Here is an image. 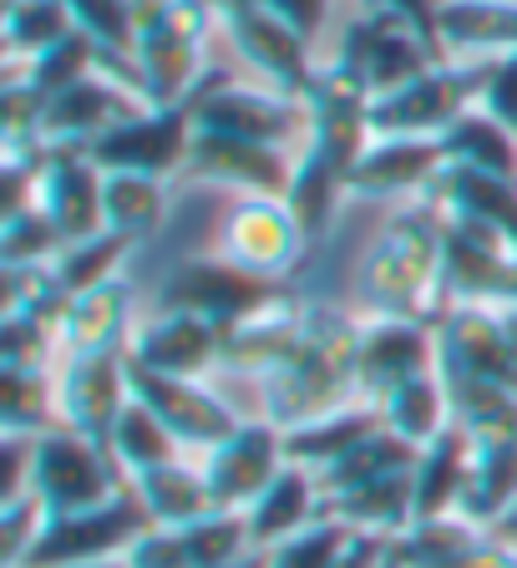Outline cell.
Returning a JSON list of instances; mask_svg holds the SVG:
<instances>
[{
    "label": "cell",
    "instance_id": "cell-16",
    "mask_svg": "<svg viewBox=\"0 0 517 568\" xmlns=\"http://www.w3.org/2000/svg\"><path fill=\"white\" fill-rule=\"evenodd\" d=\"M442 366V335L436 320H391L361 315V345H355V381L361 402H381L412 376Z\"/></svg>",
    "mask_w": 517,
    "mask_h": 568
},
{
    "label": "cell",
    "instance_id": "cell-33",
    "mask_svg": "<svg viewBox=\"0 0 517 568\" xmlns=\"http://www.w3.org/2000/svg\"><path fill=\"white\" fill-rule=\"evenodd\" d=\"M371 432H381V412L376 402H351L341 412H325L315 422H300L284 432V452L290 462H305V467H330L335 457H345L351 447H361Z\"/></svg>",
    "mask_w": 517,
    "mask_h": 568
},
{
    "label": "cell",
    "instance_id": "cell-22",
    "mask_svg": "<svg viewBox=\"0 0 517 568\" xmlns=\"http://www.w3.org/2000/svg\"><path fill=\"white\" fill-rule=\"evenodd\" d=\"M148 106L122 77L92 71L82 82L61 87L41 102V148H92L107 128H118L128 112Z\"/></svg>",
    "mask_w": 517,
    "mask_h": 568
},
{
    "label": "cell",
    "instance_id": "cell-43",
    "mask_svg": "<svg viewBox=\"0 0 517 568\" xmlns=\"http://www.w3.org/2000/svg\"><path fill=\"white\" fill-rule=\"evenodd\" d=\"M92 71H107V57H102V47H97L92 36H67L61 47H51L47 57H36V61H26V67H16L11 77H21L31 92H41V102H47L51 92H61V87H71V82H82V77H92Z\"/></svg>",
    "mask_w": 517,
    "mask_h": 568
},
{
    "label": "cell",
    "instance_id": "cell-2",
    "mask_svg": "<svg viewBox=\"0 0 517 568\" xmlns=\"http://www.w3.org/2000/svg\"><path fill=\"white\" fill-rule=\"evenodd\" d=\"M361 310L391 320H442L447 310V213L436 199L396 203L361 260Z\"/></svg>",
    "mask_w": 517,
    "mask_h": 568
},
{
    "label": "cell",
    "instance_id": "cell-30",
    "mask_svg": "<svg viewBox=\"0 0 517 568\" xmlns=\"http://www.w3.org/2000/svg\"><path fill=\"white\" fill-rule=\"evenodd\" d=\"M412 473H391V477H376V483L351 487V493L325 497V513L351 523L355 532H386V538H401V532L416 523V477Z\"/></svg>",
    "mask_w": 517,
    "mask_h": 568
},
{
    "label": "cell",
    "instance_id": "cell-1",
    "mask_svg": "<svg viewBox=\"0 0 517 568\" xmlns=\"http://www.w3.org/2000/svg\"><path fill=\"white\" fill-rule=\"evenodd\" d=\"M310 132L294 153V189L290 209L300 213L310 244L320 234H330L335 213L351 203V178L361 153L371 148V102L376 97L355 82L341 61H325L310 87Z\"/></svg>",
    "mask_w": 517,
    "mask_h": 568
},
{
    "label": "cell",
    "instance_id": "cell-36",
    "mask_svg": "<svg viewBox=\"0 0 517 568\" xmlns=\"http://www.w3.org/2000/svg\"><path fill=\"white\" fill-rule=\"evenodd\" d=\"M107 452H112V462L122 467V477H142V473H153V467H168V462L178 457H193L183 442L168 432L163 422H158L148 406L132 396L128 412L118 416V426H112V437H107Z\"/></svg>",
    "mask_w": 517,
    "mask_h": 568
},
{
    "label": "cell",
    "instance_id": "cell-23",
    "mask_svg": "<svg viewBox=\"0 0 517 568\" xmlns=\"http://www.w3.org/2000/svg\"><path fill=\"white\" fill-rule=\"evenodd\" d=\"M102 189L107 168L87 148H41V209L57 224L61 244H77L107 229Z\"/></svg>",
    "mask_w": 517,
    "mask_h": 568
},
{
    "label": "cell",
    "instance_id": "cell-3",
    "mask_svg": "<svg viewBox=\"0 0 517 568\" xmlns=\"http://www.w3.org/2000/svg\"><path fill=\"white\" fill-rule=\"evenodd\" d=\"M355 345H361V315H345L335 305H310L294 351L258 381V416H270L274 426L290 432L300 422L361 402Z\"/></svg>",
    "mask_w": 517,
    "mask_h": 568
},
{
    "label": "cell",
    "instance_id": "cell-18",
    "mask_svg": "<svg viewBox=\"0 0 517 568\" xmlns=\"http://www.w3.org/2000/svg\"><path fill=\"white\" fill-rule=\"evenodd\" d=\"M199 462L213 487V503L244 513L249 503L284 473V462H290V452H284V426H274L270 416H244L234 437L219 442L213 452H203Z\"/></svg>",
    "mask_w": 517,
    "mask_h": 568
},
{
    "label": "cell",
    "instance_id": "cell-26",
    "mask_svg": "<svg viewBox=\"0 0 517 568\" xmlns=\"http://www.w3.org/2000/svg\"><path fill=\"white\" fill-rule=\"evenodd\" d=\"M436 41L447 61H497L517 51V0H442Z\"/></svg>",
    "mask_w": 517,
    "mask_h": 568
},
{
    "label": "cell",
    "instance_id": "cell-7",
    "mask_svg": "<svg viewBox=\"0 0 517 568\" xmlns=\"http://www.w3.org/2000/svg\"><path fill=\"white\" fill-rule=\"evenodd\" d=\"M128 487L122 467L102 442L71 432V426H51L36 437V467H31V493L41 497V508L51 518L61 513H87L102 508Z\"/></svg>",
    "mask_w": 517,
    "mask_h": 568
},
{
    "label": "cell",
    "instance_id": "cell-54",
    "mask_svg": "<svg viewBox=\"0 0 517 568\" xmlns=\"http://www.w3.org/2000/svg\"><path fill=\"white\" fill-rule=\"evenodd\" d=\"M82 568H132V564H128V554H118V558H97V564H82Z\"/></svg>",
    "mask_w": 517,
    "mask_h": 568
},
{
    "label": "cell",
    "instance_id": "cell-35",
    "mask_svg": "<svg viewBox=\"0 0 517 568\" xmlns=\"http://www.w3.org/2000/svg\"><path fill=\"white\" fill-rule=\"evenodd\" d=\"M447 163L457 168H483L497 178H517V128L503 118H493L487 106H472L442 132Z\"/></svg>",
    "mask_w": 517,
    "mask_h": 568
},
{
    "label": "cell",
    "instance_id": "cell-10",
    "mask_svg": "<svg viewBox=\"0 0 517 568\" xmlns=\"http://www.w3.org/2000/svg\"><path fill=\"white\" fill-rule=\"evenodd\" d=\"M148 528H153V513L142 508V497L128 483L102 508L47 518V528H41V538H36L31 558L21 568H82V564H97V558H118Z\"/></svg>",
    "mask_w": 517,
    "mask_h": 568
},
{
    "label": "cell",
    "instance_id": "cell-12",
    "mask_svg": "<svg viewBox=\"0 0 517 568\" xmlns=\"http://www.w3.org/2000/svg\"><path fill=\"white\" fill-rule=\"evenodd\" d=\"M199 138V118L193 102L178 106H138L118 128H107L102 138L87 148L107 173H153L173 183L178 173H189V153Z\"/></svg>",
    "mask_w": 517,
    "mask_h": 568
},
{
    "label": "cell",
    "instance_id": "cell-50",
    "mask_svg": "<svg viewBox=\"0 0 517 568\" xmlns=\"http://www.w3.org/2000/svg\"><path fill=\"white\" fill-rule=\"evenodd\" d=\"M258 6H270L274 16H284L310 47L320 41V31H325V21H330V0H258Z\"/></svg>",
    "mask_w": 517,
    "mask_h": 568
},
{
    "label": "cell",
    "instance_id": "cell-19",
    "mask_svg": "<svg viewBox=\"0 0 517 568\" xmlns=\"http://www.w3.org/2000/svg\"><path fill=\"white\" fill-rule=\"evenodd\" d=\"M447 173V148L442 138H401V132H376L361 153L351 178V199L365 203H412L436 189Z\"/></svg>",
    "mask_w": 517,
    "mask_h": 568
},
{
    "label": "cell",
    "instance_id": "cell-4",
    "mask_svg": "<svg viewBox=\"0 0 517 568\" xmlns=\"http://www.w3.org/2000/svg\"><path fill=\"white\" fill-rule=\"evenodd\" d=\"M138 11V92L148 106L193 102L209 77V31H219L213 0H132Z\"/></svg>",
    "mask_w": 517,
    "mask_h": 568
},
{
    "label": "cell",
    "instance_id": "cell-9",
    "mask_svg": "<svg viewBox=\"0 0 517 568\" xmlns=\"http://www.w3.org/2000/svg\"><path fill=\"white\" fill-rule=\"evenodd\" d=\"M335 61H341L371 97H386L447 57H442V47H436L426 31H416L412 21H396V16H381V11H361V16H351V26L341 31Z\"/></svg>",
    "mask_w": 517,
    "mask_h": 568
},
{
    "label": "cell",
    "instance_id": "cell-39",
    "mask_svg": "<svg viewBox=\"0 0 517 568\" xmlns=\"http://www.w3.org/2000/svg\"><path fill=\"white\" fill-rule=\"evenodd\" d=\"M128 254H132V239L102 229V234L77 239V244L61 248L57 260H51V280H57V290L67 300H77V295H87V290H102V284L122 280Z\"/></svg>",
    "mask_w": 517,
    "mask_h": 568
},
{
    "label": "cell",
    "instance_id": "cell-28",
    "mask_svg": "<svg viewBox=\"0 0 517 568\" xmlns=\"http://www.w3.org/2000/svg\"><path fill=\"white\" fill-rule=\"evenodd\" d=\"M132 284L112 280L102 290L67 300L61 315V355H87V351H128L132 341Z\"/></svg>",
    "mask_w": 517,
    "mask_h": 568
},
{
    "label": "cell",
    "instance_id": "cell-11",
    "mask_svg": "<svg viewBox=\"0 0 517 568\" xmlns=\"http://www.w3.org/2000/svg\"><path fill=\"white\" fill-rule=\"evenodd\" d=\"M477 102H483V61H436L432 71L371 102V132L442 138Z\"/></svg>",
    "mask_w": 517,
    "mask_h": 568
},
{
    "label": "cell",
    "instance_id": "cell-47",
    "mask_svg": "<svg viewBox=\"0 0 517 568\" xmlns=\"http://www.w3.org/2000/svg\"><path fill=\"white\" fill-rule=\"evenodd\" d=\"M128 564L132 568H193V554H189L183 528H163V523H153V528L128 548Z\"/></svg>",
    "mask_w": 517,
    "mask_h": 568
},
{
    "label": "cell",
    "instance_id": "cell-48",
    "mask_svg": "<svg viewBox=\"0 0 517 568\" xmlns=\"http://www.w3.org/2000/svg\"><path fill=\"white\" fill-rule=\"evenodd\" d=\"M493 118L513 122L517 128V51L513 57H497V61H483V102Z\"/></svg>",
    "mask_w": 517,
    "mask_h": 568
},
{
    "label": "cell",
    "instance_id": "cell-38",
    "mask_svg": "<svg viewBox=\"0 0 517 568\" xmlns=\"http://www.w3.org/2000/svg\"><path fill=\"white\" fill-rule=\"evenodd\" d=\"M77 31L92 36L107 57V71L138 92V71H132V51H138V11L132 0H67ZM142 97V92H138Z\"/></svg>",
    "mask_w": 517,
    "mask_h": 568
},
{
    "label": "cell",
    "instance_id": "cell-31",
    "mask_svg": "<svg viewBox=\"0 0 517 568\" xmlns=\"http://www.w3.org/2000/svg\"><path fill=\"white\" fill-rule=\"evenodd\" d=\"M376 412H381V422H386V432H396V437L412 442V447H432V442L457 422L442 366L426 371V376H412L406 386L391 390V396H381Z\"/></svg>",
    "mask_w": 517,
    "mask_h": 568
},
{
    "label": "cell",
    "instance_id": "cell-8",
    "mask_svg": "<svg viewBox=\"0 0 517 568\" xmlns=\"http://www.w3.org/2000/svg\"><path fill=\"white\" fill-rule=\"evenodd\" d=\"M290 295H294L290 280L254 274V270L224 260V254L213 248V254H193V260H183L173 274H168L163 305L193 310V315L213 320L219 331H229V325H239V320L258 315V310L280 305V300H290Z\"/></svg>",
    "mask_w": 517,
    "mask_h": 568
},
{
    "label": "cell",
    "instance_id": "cell-13",
    "mask_svg": "<svg viewBox=\"0 0 517 568\" xmlns=\"http://www.w3.org/2000/svg\"><path fill=\"white\" fill-rule=\"evenodd\" d=\"M213 248L254 274L290 280L310 254V234H305V224H300V213L290 209V199L244 193V199H234L224 209L219 229H213Z\"/></svg>",
    "mask_w": 517,
    "mask_h": 568
},
{
    "label": "cell",
    "instance_id": "cell-42",
    "mask_svg": "<svg viewBox=\"0 0 517 568\" xmlns=\"http://www.w3.org/2000/svg\"><path fill=\"white\" fill-rule=\"evenodd\" d=\"M0 422H6V432H21V437H41V432L61 426L57 371H6Z\"/></svg>",
    "mask_w": 517,
    "mask_h": 568
},
{
    "label": "cell",
    "instance_id": "cell-49",
    "mask_svg": "<svg viewBox=\"0 0 517 568\" xmlns=\"http://www.w3.org/2000/svg\"><path fill=\"white\" fill-rule=\"evenodd\" d=\"M396 564V538L386 532H355L345 554L335 558V568H391Z\"/></svg>",
    "mask_w": 517,
    "mask_h": 568
},
{
    "label": "cell",
    "instance_id": "cell-25",
    "mask_svg": "<svg viewBox=\"0 0 517 568\" xmlns=\"http://www.w3.org/2000/svg\"><path fill=\"white\" fill-rule=\"evenodd\" d=\"M305 310H310V300L290 295V300H280V305H270V310H258V315L239 320V325H229L224 331V366L219 371H229V376H249L258 386V381L270 376L284 355L294 351V341H300V331H305Z\"/></svg>",
    "mask_w": 517,
    "mask_h": 568
},
{
    "label": "cell",
    "instance_id": "cell-20",
    "mask_svg": "<svg viewBox=\"0 0 517 568\" xmlns=\"http://www.w3.org/2000/svg\"><path fill=\"white\" fill-rule=\"evenodd\" d=\"M132 366L142 371H163V376H203L224 366V331L213 320L193 315V310L163 305L158 315L138 320L128 341Z\"/></svg>",
    "mask_w": 517,
    "mask_h": 568
},
{
    "label": "cell",
    "instance_id": "cell-37",
    "mask_svg": "<svg viewBox=\"0 0 517 568\" xmlns=\"http://www.w3.org/2000/svg\"><path fill=\"white\" fill-rule=\"evenodd\" d=\"M416 457H422V447L401 442L396 432H386V422H381V432H371L361 447H351L345 457L320 467L315 477H320V487H325V497H335V493H351V487H361V483H376V477L412 473Z\"/></svg>",
    "mask_w": 517,
    "mask_h": 568
},
{
    "label": "cell",
    "instance_id": "cell-45",
    "mask_svg": "<svg viewBox=\"0 0 517 568\" xmlns=\"http://www.w3.org/2000/svg\"><path fill=\"white\" fill-rule=\"evenodd\" d=\"M355 538L351 523L341 518H320L315 528L294 532V538H284L280 548H270V568H335V558L345 554V544Z\"/></svg>",
    "mask_w": 517,
    "mask_h": 568
},
{
    "label": "cell",
    "instance_id": "cell-32",
    "mask_svg": "<svg viewBox=\"0 0 517 568\" xmlns=\"http://www.w3.org/2000/svg\"><path fill=\"white\" fill-rule=\"evenodd\" d=\"M132 493L142 497V508L153 513V523H163V528H189L203 513L219 508L199 457H178V462H168V467H153V473L132 477Z\"/></svg>",
    "mask_w": 517,
    "mask_h": 568
},
{
    "label": "cell",
    "instance_id": "cell-44",
    "mask_svg": "<svg viewBox=\"0 0 517 568\" xmlns=\"http://www.w3.org/2000/svg\"><path fill=\"white\" fill-rule=\"evenodd\" d=\"M183 538H189L193 568H234L239 558L254 554V532H249V518L239 508L203 513L199 523L183 528Z\"/></svg>",
    "mask_w": 517,
    "mask_h": 568
},
{
    "label": "cell",
    "instance_id": "cell-6",
    "mask_svg": "<svg viewBox=\"0 0 517 568\" xmlns=\"http://www.w3.org/2000/svg\"><path fill=\"white\" fill-rule=\"evenodd\" d=\"M193 118L209 132H229V138L270 142V148H290L300 153V142L310 132V102L290 97L270 82H234L209 71L193 97Z\"/></svg>",
    "mask_w": 517,
    "mask_h": 568
},
{
    "label": "cell",
    "instance_id": "cell-21",
    "mask_svg": "<svg viewBox=\"0 0 517 568\" xmlns=\"http://www.w3.org/2000/svg\"><path fill=\"white\" fill-rule=\"evenodd\" d=\"M442 335V376L493 381L517 390V355L507 341V320L497 305H447L436 320Z\"/></svg>",
    "mask_w": 517,
    "mask_h": 568
},
{
    "label": "cell",
    "instance_id": "cell-14",
    "mask_svg": "<svg viewBox=\"0 0 517 568\" xmlns=\"http://www.w3.org/2000/svg\"><path fill=\"white\" fill-rule=\"evenodd\" d=\"M132 402V355L128 351H87L57 361V406L61 426L102 442L112 437L118 416Z\"/></svg>",
    "mask_w": 517,
    "mask_h": 568
},
{
    "label": "cell",
    "instance_id": "cell-29",
    "mask_svg": "<svg viewBox=\"0 0 517 568\" xmlns=\"http://www.w3.org/2000/svg\"><path fill=\"white\" fill-rule=\"evenodd\" d=\"M426 199H436L447 213L477 219V224L497 229L503 239L517 244V178H497V173H483V168L447 163V173L436 178V189Z\"/></svg>",
    "mask_w": 517,
    "mask_h": 568
},
{
    "label": "cell",
    "instance_id": "cell-40",
    "mask_svg": "<svg viewBox=\"0 0 517 568\" xmlns=\"http://www.w3.org/2000/svg\"><path fill=\"white\" fill-rule=\"evenodd\" d=\"M102 209H107V229H112V234H128L132 244H142V239L163 224V213H168V178L107 173Z\"/></svg>",
    "mask_w": 517,
    "mask_h": 568
},
{
    "label": "cell",
    "instance_id": "cell-34",
    "mask_svg": "<svg viewBox=\"0 0 517 568\" xmlns=\"http://www.w3.org/2000/svg\"><path fill=\"white\" fill-rule=\"evenodd\" d=\"M513 508H517V437L477 442L472 483H467V497H462V518L497 528Z\"/></svg>",
    "mask_w": 517,
    "mask_h": 568
},
{
    "label": "cell",
    "instance_id": "cell-17",
    "mask_svg": "<svg viewBox=\"0 0 517 568\" xmlns=\"http://www.w3.org/2000/svg\"><path fill=\"white\" fill-rule=\"evenodd\" d=\"M189 178L229 189L234 199L258 193V199H290L294 189V153L290 148H270V142L229 138V132L199 128L189 153Z\"/></svg>",
    "mask_w": 517,
    "mask_h": 568
},
{
    "label": "cell",
    "instance_id": "cell-27",
    "mask_svg": "<svg viewBox=\"0 0 517 568\" xmlns=\"http://www.w3.org/2000/svg\"><path fill=\"white\" fill-rule=\"evenodd\" d=\"M472 457H477V442L462 422H452L432 447H422L416 457V523L426 518H452L462 513V497L472 483Z\"/></svg>",
    "mask_w": 517,
    "mask_h": 568
},
{
    "label": "cell",
    "instance_id": "cell-5",
    "mask_svg": "<svg viewBox=\"0 0 517 568\" xmlns=\"http://www.w3.org/2000/svg\"><path fill=\"white\" fill-rule=\"evenodd\" d=\"M213 16H219V36L234 47L254 82H270L290 97H310L325 61L284 16H274L258 0H213Z\"/></svg>",
    "mask_w": 517,
    "mask_h": 568
},
{
    "label": "cell",
    "instance_id": "cell-53",
    "mask_svg": "<svg viewBox=\"0 0 517 568\" xmlns=\"http://www.w3.org/2000/svg\"><path fill=\"white\" fill-rule=\"evenodd\" d=\"M234 568H270V554H258V548H254V554H249V558H239Z\"/></svg>",
    "mask_w": 517,
    "mask_h": 568
},
{
    "label": "cell",
    "instance_id": "cell-46",
    "mask_svg": "<svg viewBox=\"0 0 517 568\" xmlns=\"http://www.w3.org/2000/svg\"><path fill=\"white\" fill-rule=\"evenodd\" d=\"M61 248L67 244H61L57 224L47 219L41 203L26 213H11V219H0V254H6V264H51Z\"/></svg>",
    "mask_w": 517,
    "mask_h": 568
},
{
    "label": "cell",
    "instance_id": "cell-24",
    "mask_svg": "<svg viewBox=\"0 0 517 568\" xmlns=\"http://www.w3.org/2000/svg\"><path fill=\"white\" fill-rule=\"evenodd\" d=\"M244 518H249V532H254L258 554L280 548L284 538H294V532L315 528V523L325 518V487H320L315 467H305V462H284V473L249 503Z\"/></svg>",
    "mask_w": 517,
    "mask_h": 568
},
{
    "label": "cell",
    "instance_id": "cell-51",
    "mask_svg": "<svg viewBox=\"0 0 517 568\" xmlns=\"http://www.w3.org/2000/svg\"><path fill=\"white\" fill-rule=\"evenodd\" d=\"M361 11H381V16H396V21H412L416 31H426L436 41V16H442V0H355ZM442 47V41H436Z\"/></svg>",
    "mask_w": 517,
    "mask_h": 568
},
{
    "label": "cell",
    "instance_id": "cell-15",
    "mask_svg": "<svg viewBox=\"0 0 517 568\" xmlns=\"http://www.w3.org/2000/svg\"><path fill=\"white\" fill-rule=\"evenodd\" d=\"M132 396H138L193 457H203V452H213L219 442H229L239 432V422H244L203 376H163V371L132 366Z\"/></svg>",
    "mask_w": 517,
    "mask_h": 568
},
{
    "label": "cell",
    "instance_id": "cell-41",
    "mask_svg": "<svg viewBox=\"0 0 517 568\" xmlns=\"http://www.w3.org/2000/svg\"><path fill=\"white\" fill-rule=\"evenodd\" d=\"M67 36H77L67 0H6V51H11V71L26 61L47 57Z\"/></svg>",
    "mask_w": 517,
    "mask_h": 568
},
{
    "label": "cell",
    "instance_id": "cell-52",
    "mask_svg": "<svg viewBox=\"0 0 517 568\" xmlns=\"http://www.w3.org/2000/svg\"><path fill=\"white\" fill-rule=\"evenodd\" d=\"M493 532H503L507 544H517V508H513V513H507V518H503V523H497V528H493Z\"/></svg>",
    "mask_w": 517,
    "mask_h": 568
}]
</instances>
